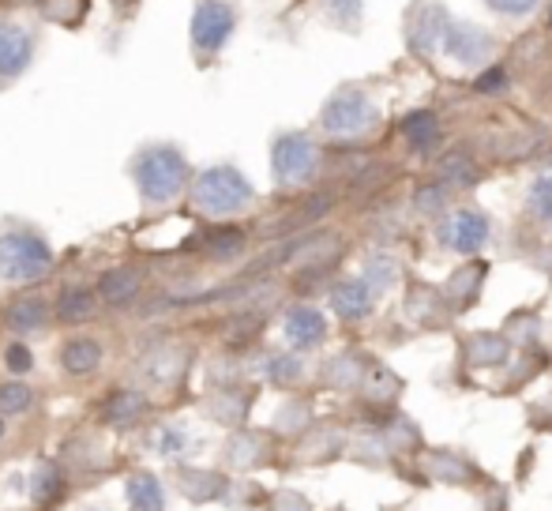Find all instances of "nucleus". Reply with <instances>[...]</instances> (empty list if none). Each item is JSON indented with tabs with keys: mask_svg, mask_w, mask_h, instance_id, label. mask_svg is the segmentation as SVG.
<instances>
[{
	"mask_svg": "<svg viewBox=\"0 0 552 511\" xmlns=\"http://www.w3.org/2000/svg\"><path fill=\"white\" fill-rule=\"evenodd\" d=\"M139 290H143V279L132 267H113L98 279V301H106L109 309H128L139 297Z\"/></svg>",
	"mask_w": 552,
	"mask_h": 511,
	"instance_id": "obj_13",
	"label": "nucleus"
},
{
	"mask_svg": "<svg viewBox=\"0 0 552 511\" xmlns=\"http://www.w3.org/2000/svg\"><path fill=\"white\" fill-rule=\"evenodd\" d=\"M188 177H192L188 158L173 143L143 147L136 155V162H132V181H136L139 196L147 203H154V207L177 200L184 192V185H188Z\"/></svg>",
	"mask_w": 552,
	"mask_h": 511,
	"instance_id": "obj_1",
	"label": "nucleus"
},
{
	"mask_svg": "<svg viewBox=\"0 0 552 511\" xmlns=\"http://www.w3.org/2000/svg\"><path fill=\"white\" fill-rule=\"evenodd\" d=\"M286 342H290L293 350H316L323 339H327V320H323L320 309H312V305H297V309L286 312Z\"/></svg>",
	"mask_w": 552,
	"mask_h": 511,
	"instance_id": "obj_11",
	"label": "nucleus"
},
{
	"mask_svg": "<svg viewBox=\"0 0 552 511\" xmlns=\"http://www.w3.org/2000/svg\"><path fill=\"white\" fill-rule=\"evenodd\" d=\"M128 504H132V511H162L166 508L162 485L151 474H139V478L128 481Z\"/></svg>",
	"mask_w": 552,
	"mask_h": 511,
	"instance_id": "obj_26",
	"label": "nucleus"
},
{
	"mask_svg": "<svg viewBox=\"0 0 552 511\" xmlns=\"http://www.w3.org/2000/svg\"><path fill=\"white\" fill-rule=\"evenodd\" d=\"M248 248V233L237 230V226H215V230H207L203 237V252L218 260V264H230L237 256H245Z\"/></svg>",
	"mask_w": 552,
	"mask_h": 511,
	"instance_id": "obj_17",
	"label": "nucleus"
},
{
	"mask_svg": "<svg viewBox=\"0 0 552 511\" xmlns=\"http://www.w3.org/2000/svg\"><path fill=\"white\" fill-rule=\"evenodd\" d=\"M323 380L327 384H335V388H357L361 380H365V365H361V357L357 354H342V357H335L327 369H323Z\"/></svg>",
	"mask_w": 552,
	"mask_h": 511,
	"instance_id": "obj_28",
	"label": "nucleus"
},
{
	"mask_svg": "<svg viewBox=\"0 0 552 511\" xmlns=\"http://www.w3.org/2000/svg\"><path fill=\"white\" fill-rule=\"evenodd\" d=\"M507 83H511V76H507L504 64H492V68H485V72L477 76L474 91H477V94H485V98H496V94H504V91H507Z\"/></svg>",
	"mask_w": 552,
	"mask_h": 511,
	"instance_id": "obj_40",
	"label": "nucleus"
},
{
	"mask_svg": "<svg viewBox=\"0 0 552 511\" xmlns=\"http://www.w3.org/2000/svg\"><path fill=\"white\" fill-rule=\"evenodd\" d=\"M444 53L459 64H485L496 53V38L477 23H451V31L444 38Z\"/></svg>",
	"mask_w": 552,
	"mask_h": 511,
	"instance_id": "obj_9",
	"label": "nucleus"
},
{
	"mask_svg": "<svg viewBox=\"0 0 552 511\" xmlns=\"http://www.w3.org/2000/svg\"><path fill=\"white\" fill-rule=\"evenodd\" d=\"M331 309H335L342 320L357 324V320L372 316V309H376V290H372L365 279H342L331 286Z\"/></svg>",
	"mask_w": 552,
	"mask_h": 511,
	"instance_id": "obj_10",
	"label": "nucleus"
},
{
	"mask_svg": "<svg viewBox=\"0 0 552 511\" xmlns=\"http://www.w3.org/2000/svg\"><path fill=\"white\" fill-rule=\"evenodd\" d=\"M256 451H263V440L256 433H237L230 440V459L237 466H245V463H256L260 455Z\"/></svg>",
	"mask_w": 552,
	"mask_h": 511,
	"instance_id": "obj_39",
	"label": "nucleus"
},
{
	"mask_svg": "<svg viewBox=\"0 0 552 511\" xmlns=\"http://www.w3.org/2000/svg\"><path fill=\"white\" fill-rule=\"evenodd\" d=\"M414 207H417V215H425V218L440 215V211L447 207V192L440 188V181H436V185L417 188V192H414Z\"/></svg>",
	"mask_w": 552,
	"mask_h": 511,
	"instance_id": "obj_37",
	"label": "nucleus"
},
{
	"mask_svg": "<svg viewBox=\"0 0 552 511\" xmlns=\"http://www.w3.org/2000/svg\"><path fill=\"white\" fill-rule=\"evenodd\" d=\"M87 12H91V0H38V16L64 31L83 27Z\"/></svg>",
	"mask_w": 552,
	"mask_h": 511,
	"instance_id": "obj_20",
	"label": "nucleus"
},
{
	"mask_svg": "<svg viewBox=\"0 0 552 511\" xmlns=\"http://www.w3.org/2000/svg\"><path fill=\"white\" fill-rule=\"evenodd\" d=\"M361 384H365V395L372 399V403H391V399L402 391V380L387 369V365H372V369H365V380H361Z\"/></svg>",
	"mask_w": 552,
	"mask_h": 511,
	"instance_id": "obj_27",
	"label": "nucleus"
},
{
	"mask_svg": "<svg viewBox=\"0 0 552 511\" xmlns=\"http://www.w3.org/2000/svg\"><path fill=\"white\" fill-rule=\"evenodd\" d=\"M53 271V248L31 230L0 233V279L38 282Z\"/></svg>",
	"mask_w": 552,
	"mask_h": 511,
	"instance_id": "obj_4",
	"label": "nucleus"
},
{
	"mask_svg": "<svg viewBox=\"0 0 552 511\" xmlns=\"http://www.w3.org/2000/svg\"><path fill=\"white\" fill-rule=\"evenodd\" d=\"M192 203L203 215H237L252 203V185L241 170L233 166H207V170L192 181Z\"/></svg>",
	"mask_w": 552,
	"mask_h": 511,
	"instance_id": "obj_2",
	"label": "nucleus"
},
{
	"mask_svg": "<svg viewBox=\"0 0 552 511\" xmlns=\"http://www.w3.org/2000/svg\"><path fill=\"white\" fill-rule=\"evenodd\" d=\"M481 282H485V264H470V267H459L451 282H447V301L451 309H466L477 294H481Z\"/></svg>",
	"mask_w": 552,
	"mask_h": 511,
	"instance_id": "obj_23",
	"label": "nucleus"
},
{
	"mask_svg": "<svg viewBox=\"0 0 552 511\" xmlns=\"http://www.w3.org/2000/svg\"><path fill=\"white\" fill-rule=\"evenodd\" d=\"M31 493L38 504H46V500H53V496L61 493V470L53 463H38L31 474Z\"/></svg>",
	"mask_w": 552,
	"mask_h": 511,
	"instance_id": "obj_32",
	"label": "nucleus"
},
{
	"mask_svg": "<svg viewBox=\"0 0 552 511\" xmlns=\"http://www.w3.org/2000/svg\"><path fill=\"white\" fill-rule=\"evenodd\" d=\"M61 369L68 376H91L102 369V346L94 339H68L61 346Z\"/></svg>",
	"mask_w": 552,
	"mask_h": 511,
	"instance_id": "obj_15",
	"label": "nucleus"
},
{
	"mask_svg": "<svg viewBox=\"0 0 552 511\" xmlns=\"http://www.w3.org/2000/svg\"><path fill=\"white\" fill-rule=\"evenodd\" d=\"M147 414V399L139 391H113L106 403V421L109 425H136Z\"/></svg>",
	"mask_w": 552,
	"mask_h": 511,
	"instance_id": "obj_25",
	"label": "nucleus"
},
{
	"mask_svg": "<svg viewBox=\"0 0 552 511\" xmlns=\"http://www.w3.org/2000/svg\"><path fill=\"white\" fill-rule=\"evenodd\" d=\"M237 31V8L230 0H200L192 12V49L200 57H215Z\"/></svg>",
	"mask_w": 552,
	"mask_h": 511,
	"instance_id": "obj_7",
	"label": "nucleus"
},
{
	"mask_svg": "<svg viewBox=\"0 0 552 511\" xmlns=\"http://www.w3.org/2000/svg\"><path fill=\"white\" fill-rule=\"evenodd\" d=\"M263 372H267V380H275L278 388H290V384H297L301 380V361L290 354H275L267 357V365H263Z\"/></svg>",
	"mask_w": 552,
	"mask_h": 511,
	"instance_id": "obj_33",
	"label": "nucleus"
},
{
	"mask_svg": "<svg viewBox=\"0 0 552 511\" xmlns=\"http://www.w3.org/2000/svg\"><path fill=\"white\" fill-rule=\"evenodd\" d=\"M147 376H151L154 384H173V380H181L184 372H188V354L177 350V346H158L151 357H147Z\"/></svg>",
	"mask_w": 552,
	"mask_h": 511,
	"instance_id": "obj_21",
	"label": "nucleus"
},
{
	"mask_svg": "<svg viewBox=\"0 0 552 511\" xmlns=\"http://www.w3.org/2000/svg\"><path fill=\"white\" fill-rule=\"evenodd\" d=\"M504 335H511V339L522 342V346H530V342H537V335H541V320L530 316V312H515V316L507 320Z\"/></svg>",
	"mask_w": 552,
	"mask_h": 511,
	"instance_id": "obj_38",
	"label": "nucleus"
},
{
	"mask_svg": "<svg viewBox=\"0 0 552 511\" xmlns=\"http://www.w3.org/2000/svg\"><path fill=\"white\" fill-rule=\"evenodd\" d=\"M181 489L192 496V500H211V496L226 493V478H218L211 470H184Z\"/></svg>",
	"mask_w": 552,
	"mask_h": 511,
	"instance_id": "obj_31",
	"label": "nucleus"
},
{
	"mask_svg": "<svg viewBox=\"0 0 552 511\" xmlns=\"http://www.w3.org/2000/svg\"><path fill=\"white\" fill-rule=\"evenodd\" d=\"M417 440V429H414V421H395V448H414Z\"/></svg>",
	"mask_w": 552,
	"mask_h": 511,
	"instance_id": "obj_45",
	"label": "nucleus"
},
{
	"mask_svg": "<svg viewBox=\"0 0 552 511\" xmlns=\"http://www.w3.org/2000/svg\"><path fill=\"white\" fill-rule=\"evenodd\" d=\"M436 173H440V185H451V188H470V185H477V177H481L477 162L466 155V151L444 155L440 158V166H436Z\"/></svg>",
	"mask_w": 552,
	"mask_h": 511,
	"instance_id": "obj_24",
	"label": "nucleus"
},
{
	"mask_svg": "<svg viewBox=\"0 0 552 511\" xmlns=\"http://www.w3.org/2000/svg\"><path fill=\"white\" fill-rule=\"evenodd\" d=\"M530 207L537 218H552V173H541L530 185Z\"/></svg>",
	"mask_w": 552,
	"mask_h": 511,
	"instance_id": "obj_41",
	"label": "nucleus"
},
{
	"mask_svg": "<svg viewBox=\"0 0 552 511\" xmlns=\"http://www.w3.org/2000/svg\"><path fill=\"white\" fill-rule=\"evenodd\" d=\"M0 8H38V0H0Z\"/></svg>",
	"mask_w": 552,
	"mask_h": 511,
	"instance_id": "obj_48",
	"label": "nucleus"
},
{
	"mask_svg": "<svg viewBox=\"0 0 552 511\" xmlns=\"http://www.w3.org/2000/svg\"><path fill=\"white\" fill-rule=\"evenodd\" d=\"M507 350H511L507 335L481 331V335H474V339L466 342V361L477 365V369H496V365H504L507 361Z\"/></svg>",
	"mask_w": 552,
	"mask_h": 511,
	"instance_id": "obj_19",
	"label": "nucleus"
},
{
	"mask_svg": "<svg viewBox=\"0 0 552 511\" xmlns=\"http://www.w3.org/2000/svg\"><path fill=\"white\" fill-rule=\"evenodd\" d=\"M451 23L455 19L440 0H414L406 12V46L414 49L417 57H436L444 49Z\"/></svg>",
	"mask_w": 552,
	"mask_h": 511,
	"instance_id": "obj_6",
	"label": "nucleus"
},
{
	"mask_svg": "<svg viewBox=\"0 0 552 511\" xmlns=\"http://www.w3.org/2000/svg\"><path fill=\"white\" fill-rule=\"evenodd\" d=\"M34 61V34L16 19H0V83L19 79Z\"/></svg>",
	"mask_w": 552,
	"mask_h": 511,
	"instance_id": "obj_8",
	"label": "nucleus"
},
{
	"mask_svg": "<svg viewBox=\"0 0 552 511\" xmlns=\"http://www.w3.org/2000/svg\"><path fill=\"white\" fill-rule=\"evenodd\" d=\"M402 136H406V143H410L414 151H432V147L440 143V117H436L432 109H414V113H406Z\"/></svg>",
	"mask_w": 552,
	"mask_h": 511,
	"instance_id": "obj_18",
	"label": "nucleus"
},
{
	"mask_svg": "<svg viewBox=\"0 0 552 511\" xmlns=\"http://www.w3.org/2000/svg\"><path fill=\"white\" fill-rule=\"evenodd\" d=\"M320 166V147L305 132H282L271 147V170L278 185H305Z\"/></svg>",
	"mask_w": 552,
	"mask_h": 511,
	"instance_id": "obj_5",
	"label": "nucleus"
},
{
	"mask_svg": "<svg viewBox=\"0 0 552 511\" xmlns=\"http://www.w3.org/2000/svg\"><path fill=\"white\" fill-rule=\"evenodd\" d=\"M320 12L327 23H335L342 31H357L361 16H365V4L361 0H320Z\"/></svg>",
	"mask_w": 552,
	"mask_h": 511,
	"instance_id": "obj_29",
	"label": "nucleus"
},
{
	"mask_svg": "<svg viewBox=\"0 0 552 511\" xmlns=\"http://www.w3.org/2000/svg\"><path fill=\"white\" fill-rule=\"evenodd\" d=\"M549 27H552V12H549Z\"/></svg>",
	"mask_w": 552,
	"mask_h": 511,
	"instance_id": "obj_50",
	"label": "nucleus"
},
{
	"mask_svg": "<svg viewBox=\"0 0 552 511\" xmlns=\"http://www.w3.org/2000/svg\"><path fill=\"white\" fill-rule=\"evenodd\" d=\"M489 218H485V211H455V215L447 218V245L455 248V252H462V256H470V252H477V248L489 241Z\"/></svg>",
	"mask_w": 552,
	"mask_h": 511,
	"instance_id": "obj_12",
	"label": "nucleus"
},
{
	"mask_svg": "<svg viewBox=\"0 0 552 511\" xmlns=\"http://www.w3.org/2000/svg\"><path fill=\"white\" fill-rule=\"evenodd\" d=\"M537 143H541V136H530V132H519L515 140H496V151L507 158H522V155H530Z\"/></svg>",
	"mask_w": 552,
	"mask_h": 511,
	"instance_id": "obj_43",
	"label": "nucleus"
},
{
	"mask_svg": "<svg viewBox=\"0 0 552 511\" xmlns=\"http://www.w3.org/2000/svg\"><path fill=\"white\" fill-rule=\"evenodd\" d=\"M34 403V391L27 384H0V418H8V414H23L27 406Z\"/></svg>",
	"mask_w": 552,
	"mask_h": 511,
	"instance_id": "obj_34",
	"label": "nucleus"
},
{
	"mask_svg": "<svg viewBox=\"0 0 552 511\" xmlns=\"http://www.w3.org/2000/svg\"><path fill=\"white\" fill-rule=\"evenodd\" d=\"M184 444H188V440H184V433H177V429H169V433L158 436V448L166 451V455H181Z\"/></svg>",
	"mask_w": 552,
	"mask_h": 511,
	"instance_id": "obj_46",
	"label": "nucleus"
},
{
	"mask_svg": "<svg viewBox=\"0 0 552 511\" xmlns=\"http://www.w3.org/2000/svg\"><path fill=\"white\" fill-rule=\"evenodd\" d=\"M275 511H308V504H305V496H297V493H278Z\"/></svg>",
	"mask_w": 552,
	"mask_h": 511,
	"instance_id": "obj_47",
	"label": "nucleus"
},
{
	"mask_svg": "<svg viewBox=\"0 0 552 511\" xmlns=\"http://www.w3.org/2000/svg\"><path fill=\"white\" fill-rule=\"evenodd\" d=\"M57 316H61V324H91L94 316H98V294L87 290V286H68L57 301Z\"/></svg>",
	"mask_w": 552,
	"mask_h": 511,
	"instance_id": "obj_16",
	"label": "nucleus"
},
{
	"mask_svg": "<svg viewBox=\"0 0 552 511\" xmlns=\"http://www.w3.org/2000/svg\"><path fill=\"white\" fill-rule=\"evenodd\" d=\"M485 4L504 19H526V16H534L541 0H485Z\"/></svg>",
	"mask_w": 552,
	"mask_h": 511,
	"instance_id": "obj_42",
	"label": "nucleus"
},
{
	"mask_svg": "<svg viewBox=\"0 0 552 511\" xmlns=\"http://www.w3.org/2000/svg\"><path fill=\"white\" fill-rule=\"evenodd\" d=\"M4 365H8V372H16V376H23V372L34 369V354L23 346V342H12L8 350H4Z\"/></svg>",
	"mask_w": 552,
	"mask_h": 511,
	"instance_id": "obj_44",
	"label": "nucleus"
},
{
	"mask_svg": "<svg viewBox=\"0 0 552 511\" xmlns=\"http://www.w3.org/2000/svg\"><path fill=\"white\" fill-rule=\"evenodd\" d=\"M361 279L376 290V294H384V290H391L395 282H399V260L395 256H368V264H365V275Z\"/></svg>",
	"mask_w": 552,
	"mask_h": 511,
	"instance_id": "obj_30",
	"label": "nucleus"
},
{
	"mask_svg": "<svg viewBox=\"0 0 552 511\" xmlns=\"http://www.w3.org/2000/svg\"><path fill=\"white\" fill-rule=\"evenodd\" d=\"M406 316L417 320V324H436L444 316V297H440V290L436 286H425V282L410 286V294H406Z\"/></svg>",
	"mask_w": 552,
	"mask_h": 511,
	"instance_id": "obj_22",
	"label": "nucleus"
},
{
	"mask_svg": "<svg viewBox=\"0 0 552 511\" xmlns=\"http://www.w3.org/2000/svg\"><path fill=\"white\" fill-rule=\"evenodd\" d=\"M49 324V301L46 297H19L4 309V327L16 335H31Z\"/></svg>",
	"mask_w": 552,
	"mask_h": 511,
	"instance_id": "obj_14",
	"label": "nucleus"
},
{
	"mask_svg": "<svg viewBox=\"0 0 552 511\" xmlns=\"http://www.w3.org/2000/svg\"><path fill=\"white\" fill-rule=\"evenodd\" d=\"M248 403H252V399L241 395V391H226V395H215L211 410H215V418H222L226 425H237V421L245 418Z\"/></svg>",
	"mask_w": 552,
	"mask_h": 511,
	"instance_id": "obj_35",
	"label": "nucleus"
},
{
	"mask_svg": "<svg viewBox=\"0 0 552 511\" xmlns=\"http://www.w3.org/2000/svg\"><path fill=\"white\" fill-rule=\"evenodd\" d=\"M0 436H4V418H0Z\"/></svg>",
	"mask_w": 552,
	"mask_h": 511,
	"instance_id": "obj_49",
	"label": "nucleus"
},
{
	"mask_svg": "<svg viewBox=\"0 0 552 511\" xmlns=\"http://www.w3.org/2000/svg\"><path fill=\"white\" fill-rule=\"evenodd\" d=\"M429 474L432 478H440V481H466L474 470H470V463H462L459 455H432Z\"/></svg>",
	"mask_w": 552,
	"mask_h": 511,
	"instance_id": "obj_36",
	"label": "nucleus"
},
{
	"mask_svg": "<svg viewBox=\"0 0 552 511\" xmlns=\"http://www.w3.org/2000/svg\"><path fill=\"white\" fill-rule=\"evenodd\" d=\"M380 124V109L361 87H342L320 109V128L335 140H357Z\"/></svg>",
	"mask_w": 552,
	"mask_h": 511,
	"instance_id": "obj_3",
	"label": "nucleus"
}]
</instances>
